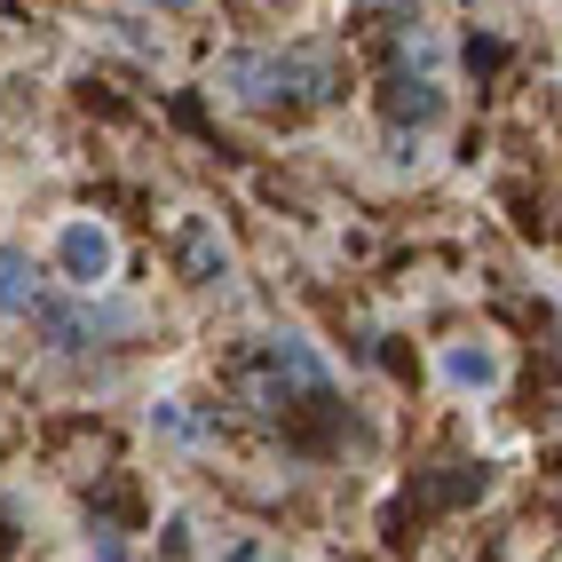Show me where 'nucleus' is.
<instances>
[{"mask_svg": "<svg viewBox=\"0 0 562 562\" xmlns=\"http://www.w3.org/2000/svg\"><path fill=\"white\" fill-rule=\"evenodd\" d=\"M182 278H191V285H222V278H231V246H222V231L206 214L182 222Z\"/></svg>", "mask_w": 562, "mask_h": 562, "instance_id": "20e7f679", "label": "nucleus"}, {"mask_svg": "<svg viewBox=\"0 0 562 562\" xmlns=\"http://www.w3.org/2000/svg\"><path fill=\"white\" fill-rule=\"evenodd\" d=\"M0 310H41V270L16 246H0Z\"/></svg>", "mask_w": 562, "mask_h": 562, "instance_id": "423d86ee", "label": "nucleus"}, {"mask_svg": "<svg viewBox=\"0 0 562 562\" xmlns=\"http://www.w3.org/2000/svg\"><path fill=\"white\" fill-rule=\"evenodd\" d=\"M151 428H159V436H182V443H199V436H206V420H199V412H182L175 396L151 404Z\"/></svg>", "mask_w": 562, "mask_h": 562, "instance_id": "6e6552de", "label": "nucleus"}, {"mask_svg": "<svg viewBox=\"0 0 562 562\" xmlns=\"http://www.w3.org/2000/svg\"><path fill=\"white\" fill-rule=\"evenodd\" d=\"M222 88H231V103H246V111L293 103L285 95V56H231V64H222Z\"/></svg>", "mask_w": 562, "mask_h": 562, "instance_id": "f03ea898", "label": "nucleus"}, {"mask_svg": "<svg viewBox=\"0 0 562 562\" xmlns=\"http://www.w3.org/2000/svg\"><path fill=\"white\" fill-rule=\"evenodd\" d=\"M167 9H175V0H167Z\"/></svg>", "mask_w": 562, "mask_h": 562, "instance_id": "9d476101", "label": "nucleus"}, {"mask_svg": "<svg viewBox=\"0 0 562 562\" xmlns=\"http://www.w3.org/2000/svg\"><path fill=\"white\" fill-rule=\"evenodd\" d=\"M32 317L48 325V341H56V349H88V341H95V317H88V310H64V302H41Z\"/></svg>", "mask_w": 562, "mask_h": 562, "instance_id": "0eeeda50", "label": "nucleus"}, {"mask_svg": "<svg viewBox=\"0 0 562 562\" xmlns=\"http://www.w3.org/2000/svg\"><path fill=\"white\" fill-rule=\"evenodd\" d=\"M381 111L396 127H428V120H443V88H428V80H389L381 88Z\"/></svg>", "mask_w": 562, "mask_h": 562, "instance_id": "39448f33", "label": "nucleus"}, {"mask_svg": "<svg viewBox=\"0 0 562 562\" xmlns=\"http://www.w3.org/2000/svg\"><path fill=\"white\" fill-rule=\"evenodd\" d=\"M222 562H261V547H231V554H222Z\"/></svg>", "mask_w": 562, "mask_h": 562, "instance_id": "1a4fd4ad", "label": "nucleus"}, {"mask_svg": "<svg viewBox=\"0 0 562 562\" xmlns=\"http://www.w3.org/2000/svg\"><path fill=\"white\" fill-rule=\"evenodd\" d=\"M56 261H64V278H71V285H88V293H95L111 270H120V246H111L103 222L80 214V222H64V231H56Z\"/></svg>", "mask_w": 562, "mask_h": 562, "instance_id": "f257e3e1", "label": "nucleus"}, {"mask_svg": "<svg viewBox=\"0 0 562 562\" xmlns=\"http://www.w3.org/2000/svg\"><path fill=\"white\" fill-rule=\"evenodd\" d=\"M436 372L443 381H452L460 396H483V389H499V349L492 341H443V357H436Z\"/></svg>", "mask_w": 562, "mask_h": 562, "instance_id": "7ed1b4c3", "label": "nucleus"}]
</instances>
